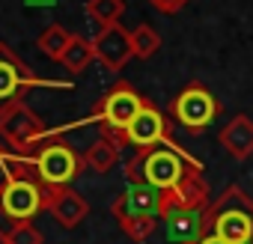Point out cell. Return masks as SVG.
<instances>
[{"mask_svg": "<svg viewBox=\"0 0 253 244\" xmlns=\"http://www.w3.org/2000/svg\"><path fill=\"white\" fill-rule=\"evenodd\" d=\"M84 161H86V167H92L95 173H110V170L116 167V161H119V146H116L113 140H107V137H98V140L86 149Z\"/></svg>", "mask_w": 253, "mask_h": 244, "instance_id": "16", "label": "cell"}, {"mask_svg": "<svg viewBox=\"0 0 253 244\" xmlns=\"http://www.w3.org/2000/svg\"><path fill=\"white\" fill-rule=\"evenodd\" d=\"M45 238H42V232L33 226V220H27V223H12V229H9V244H42Z\"/></svg>", "mask_w": 253, "mask_h": 244, "instance_id": "22", "label": "cell"}, {"mask_svg": "<svg viewBox=\"0 0 253 244\" xmlns=\"http://www.w3.org/2000/svg\"><path fill=\"white\" fill-rule=\"evenodd\" d=\"M48 211L60 226L72 229L89 214V203L75 188H48Z\"/></svg>", "mask_w": 253, "mask_h": 244, "instance_id": "13", "label": "cell"}, {"mask_svg": "<svg viewBox=\"0 0 253 244\" xmlns=\"http://www.w3.org/2000/svg\"><path fill=\"white\" fill-rule=\"evenodd\" d=\"M24 161L45 188H72V182L86 167L84 155L57 134H48L30 155H24Z\"/></svg>", "mask_w": 253, "mask_h": 244, "instance_id": "3", "label": "cell"}, {"mask_svg": "<svg viewBox=\"0 0 253 244\" xmlns=\"http://www.w3.org/2000/svg\"><path fill=\"white\" fill-rule=\"evenodd\" d=\"M33 83H36V78L27 69V63L9 45L0 42V116H3L9 107L21 104Z\"/></svg>", "mask_w": 253, "mask_h": 244, "instance_id": "9", "label": "cell"}, {"mask_svg": "<svg viewBox=\"0 0 253 244\" xmlns=\"http://www.w3.org/2000/svg\"><path fill=\"white\" fill-rule=\"evenodd\" d=\"M125 176L128 182H143L164 194H173L176 200L209 205V182L203 176V164L173 140L152 149H137V155L125 164Z\"/></svg>", "mask_w": 253, "mask_h": 244, "instance_id": "1", "label": "cell"}, {"mask_svg": "<svg viewBox=\"0 0 253 244\" xmlns=\"http://www.w3.org/2000/svg\"><path fill=\"white\" fill-rule=\"evenodd\" d=\"M220 113V101L211 95L209 86L203 83H188L176 92V98L170 101V116L179 122V125H185L188 131H203L209 128L211 122L217 119Z\"/></svg>", "mask_w": 253, "mask_h": 244, "instance_id": "5", "label": "cell"}, {"mask_svg": "<svg viewBox=\"0 0 253 244\" xmlns=\"http://www.w3.org/2000/svg\"><path fill=\"white\" fill-rule=\"evenodd\" d=\"M125 12V0H86V15L101 27H110V24H119Z\"/></svg>", "mask_w": 253, "mask_h": 244, "instance_id": "18", "label": "cell"}, {"mask_svg": "<svg viewBox=\"0 0 253 244\" xmlns=\"http://www.w3.org/2000/svg\"><path fill=\"white\" fill-rule=\"evenodd\" d=\"M217 137H220V146H223L232 158L247 161V158L253 155V119L244 116V113L232 116L226 125L220 128Z\"/></svg>", "mask_w": 253, "mask_h": 244, "instance_id": "14", "label": "cell"}, {"mask_svg": "<svg viewBox=\"0 0 253 244\" xmlns=\"http://www.w3.org/2000/svg\"><path fill=\"white\" fill-rule=\"evenodd\" d=\"M27 173H30V164L24 161V155L0 149V194H3L15 179H21V176H27Z\"/></svg>", "mask_w": 253, "mask_h": 244, "instance_id": "19", "label": "cell"}, {"mask_svg": "<svg viewBox=\"0 0 253 244\" xmlns=\"http://www.w3.org/2000/svg\"><path fill=\"white\" fill-rule=\"evenodd\" d=\"M0 244H9V232H3V229H0Z\"/></svg>", "mask_w": 253, "mask_h": 244, "instance_id": "24", "label": "cell"}, {"mask_svg": "<svg viewBox=\"0 0 253 244\" xmlns=\"http://www.w3.org/2000/svg\"><path fill=\"white\" fill-rule=\"evenodd\" d=\"M39 211H48V188L36 179L33 170L27 176L15 179L0 194V214L9 217L12 223H27Z\"/></svg>", "mask_w": 253, "mask_h": 244, "instance_id": "6", "label": "cell"}, {"mask_svg": "<svg viewBox=\"0 0 253 244\" xmlns=\"http://www.w3.org/2000/svg\"><path fill=\"white\" fill-rule=\"evenodd\" d=\"M72 39H75V33H69L63 24H48V27L42 30V36H39V51H42L45 57H51V60L60 63V57L66 54V48H69Z\"/></svg>", "mask_w": 253, "mask_h": 244, "instance_id": "17", "label": "cell"}, {"mask_svg": "<svg viewBox=\"0 0 253 244\" xmlns=\"http://www.w3.org/2000/svg\"><path fill=\"white\" fill-rule=\"evenodd\" d=\"M149 6L164 12V15H176V12H182L188 6V0H149Z\"/></svg>", "mask_w": 253, "mask_h": 244, "instance_id": "23", "label": "cell"}, {"mask_svg": "<svg viewBox=\"0 0 253 244\" xmlns=\"http://www.w3.org/2000/svg\"><path fill=\"white\" fill-rule=\"evenodd\" d=\"M131 45H134V57L149 60V57L158 54V48H161V36H158V30L149 27V24H137V27L131 30Z\"/></svg>", "mask_w": 253, "mask_h": 244, "instance_id": "20", "label": "cell"}, {"mask_svg": "<svg viewBox=\"0 0 253 244\" xmlns=\"http://www.w3.org/2000/svg\"><path fill=\"white\" fill-rule=\"evenodd\" d=\"M119 226H122V232L128 235L131 241H146V238L155 232L158 217H131V220H122Z\"/></svg>", "mask_w": 253, "mask_h": 244, "instance_id": "21", "label": "cell"}, {"mask_svg": "<svg viewBox=\"0 0 253 244\" xmlns=\"http://www.w3.org/2000/svg\"><path fill=\"white\" fill-rule=\"evenodd\" d=\"M209 205L185 203V200H176L173 194H167V205H164V214H161L167 238L173 244H197L206 235V211H209Z\"/></svg>", "mask_w": 253, "mask_h": 244, "instance_id": "7", "label": "cell"}, {"mask_svg": "<svg viewBox=\"0 0 253 244\" xmlns=\"http://www.w3.org/2000/svg\"><path fill=\"white\" fill-rule=\"evenodd\" d=\"M206 232L226 244H253V200L241 185H229L206 211Z\"/></svg>", "mask_w": 253, "mask_h": 244, "instance_id": "2", "label": "cell"}, {"mask_svg": "<svg viewBox=\"0 0 253 244\" xmlns=\"http://www.w3.org/2000/svg\"><path fill=\"white\" fill-rule=\"evenodd\" d=\"M92 60H95V51H92V39H84V36H75V39L69 42L66 54L60 57L63 69H66L69 75H81V72H86V69L92 66Z\"/></svg>", "mask_w": 253, "mask_h": 244, "instance_id": "15", "label": "cell"}, {"mask_svg": "<svg viewBox=\"0 0 253 244\" xmlns=\"http://www.w3.org/2000/svg\"><path fill=\"white\" fill-rule=\"evenodd\" d=\"M92 51H95V60L110 69V72H119L125 63L134 57V45H131V30H125L122 24H110V27H101L95 36H92Z\"/></svg>", "mask_w": 253, "mask_h": 244, "instance_id": "12", "label": "cell"}, {"mask_svg": "<svg viewBox=\"0 0 253 244\" xmlns=\"http://www.w3.org/2000/svg\"><path fill=\"white\" fill-rule=\"evenodd\" d=\"M164 205H167V194L152 188V185H143V182H128L116 203H113V217L122 223V220H131V217H158L164 214Z\"/></svg>", "mask_w": 253, "mask_h": 244, "instance_id": "10", "label": "cell"}, {"mask_svg": "<svg viewBox=\"0 0 253 244\" xmlns=\"http://www.w3.org/2000/svg\"><path fill=\"white\" fill-rule=\"evenodd\" d=\"M146 98L131 86V83H113L101 98L98 104L92 107V119L98 122V128H101V137L113 140L119 149L125 146V128L131 125V119L143 110Z\"/></svg>", "mask_w": 253, "mask_h": 244, "instance_id": "4", "label": "cell"}, {"mask_svg": "<svg viewBox=\"0 0 253 244\" xmlns=\"http://www.w3.org/2000/svg\"><path fill=\"white\" fill-rule=\"evenodd\" d=\"M0 137L12 146V152L30 155L48 137V128H45V122L21 101V104L9 107L3 116H0Z\"/></svg>", "mask_w": 253, "mask_h": 244, "instance_id": "8", "label": "cell"}, {"mask_svg": "<svg viewBox=\"0 0 253 244\" xmlns=\"http://www.w3.org/2000/svg\"><path fill=\"white\" fill-rule=\"evenodd\" d=\"M170 140V125H167V116L146 101L143 110L131 119V125L125 128V146H137V149H152L158 143Z\"/></svg>", "mask_w": 253, "mask_h": 244, "instance_id": "11", "label": "cell"}]
</instances>
